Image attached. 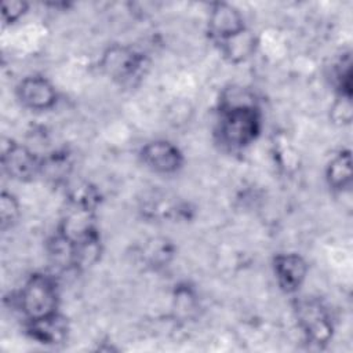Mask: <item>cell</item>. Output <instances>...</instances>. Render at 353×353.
<instances>
[{"label":"cell","instance_id":"1","mask_svg":"<svg viewBox=\"0 0 353 353\" xmlns=\"http://www.w3.org/2000/svg\"><path fill=\"white\" fill-rule=\"evenodd\" d=\"M262 127L258 103L219 105L215 135L218 142L229 150H241L250 146Z\"/></svg>","mask_w":353,"mask_h":353},{"label":"cell","instance_id":"2","mask_svg":"<svg viewBox=\"0 0 353 353\" xmlns=\"http://www.w3.org/2000/svg\"><path fill=\"white\" fill-rule=\"evenodd\" d=\"M18 307L26 320H36L57 313L59 291L57 280L47 273H33L18 292Z\"/></svg>","mask_w":353,"mask_h":353},{"label":"cell","instance_id":"3","mask_svg":"<svg viewBox=\"0 0 353 353\" xmlns=\"http://www.w3.org/2000/svg\"><path fill=\"white\" fill-rule=\"evenodd\" d=\"M298 325L307 342L325 345L334 334V324L328 309L316 298H299L294 302Z\"/></svg>","mask_w":353,"mask_h":353},{"label":"cell","instance_id":"4","mask_svg":"<svg viewBox=\"0 0 353 353\" xmlns=\"http://www.w3.org/2000/svg\"><path fill=\"white\" fill-rule=\"evenodd\" d=\"M145 63V57L127 44H110L98 61L99 70L119 84H127L138 77Z\"/></svg>","mask_w":353,"mask_h":353},{"label":"cell","instance_id":"5","mask_svg":"<svg viewBox=\"0 0 353 353\" xmlns=\"http://www.w3.org/2000/svg\"><path fill=\"white\" fill-rule=\"evenodd\" d=\"M1 167L11 179L29 182L40 176L41 157L26 145L8 139V143L1 145Z\"/></svg>","mask_w":353,"mask_h":353},{"label":"cell","instance_id":"6","mask_svg":"<svg viewBox=\"0 0 353 353\" xmlns=\"http://www.w3.org/2000/svg\"><path fill=\"white\" fill-rule=\"evenodd\" d=\"M141 163L152 172L171 175L183 165L182 150L167 139H153L146 142L139 150Z\"/></svg>","mask_w":353,"mask_h":353},{"label":"cell","instance_id":"7","mask_svg":"<svg viewBox=\"0 0 353 353\" xmlns=\"http://www.w3.org/2000/svg\"><path fill=\"white\" fill-rule=\"evenodd\" d=\"M15 94L23 108L34 112L48 110L58 101L55 85L47 77L39 74L23 77L18 83Z\"/></svg>","mask_w":353,"mask_h":353},{"label":"cell","instance_id":"8","mask_svg":"<svg viewBox=\"0 0 353 353\" xmlns=\"http://www.w3.org/2000/svg\"><path fill=\"white\" fill-rule=\"evenodd\" d=\"M245 28L244 17L236 6L226 1H215L210 6L207 32L214 43L225 40Z\"/></svg>","mask_w":353,"mask_h":353},{"label":"cell","instance_id":"9","mask_svg":"<svg viewBox=\"0 0 353 353\" xmlns=\"http://www.w3.org/2000/svg\"><path fill=\"white\" fill-rule=\"evenodd\" d=\"M272 266L277 285L285 294L298 292L305 283L309 270L305 258L295 252L277 254L273 258Z\"/></svg>","mask_w":353,"mask_h":353},{"label":"cell","instance_id":"10","mask_svg":"<svg viewBox=\"0 0 353 353\" xmlns=\"http://www.w3.org/2000/svg\"><path fill=\"white\" fill-rule=\"evenodd\" d=\"M69 330L68 319L59 312L36 320H28L26 323L28 335L47 346L62 345L69 336Z\"/></svg>","mask_w":353,"mask_h":353},{"label":"cell","instance_id":"11","mask_svg":"<svg viewBox=\"0 0 353 353\" xmlns=\"http://www.w3.org/2000/svg\"><path fill=\"white\" fill-rule=\"evenodd\" d=\"M57 232L73 243L98 234L95 210L68 205V211L62 216Z\"/></svg>","mask_w":353,"mask_h":353},{"label":"cell","instance_id":"12","mask_svg":"<svg viewBox=\"0 0 353 353\" xmlns=\"http://www.w3.org/2000/svg\"><path fill=\"white\" fill-rule=\"evenodd\" d=\"M219 48L221 55L230 63H241L250 59L258 48V39L250 30L244 29L225 40L215 43Z\"/></svg>","mask_w":353,"mask_h":353},{"label":"cell","instance_id":"13","mask_svg":"<svg viewBox=\"0 0 353 353\" xmlns=\"http://www.w3.org/2000/svg\"><path fill=\"white\" fill-rule=\"evenodd\" d=\"M325 182L334 192H345L352 185V153L349 149L338 150L325 165Z\"/></svg>","mask_w":353,"mask_h":353},{"label":"cell","instance_id":"14","mask_svg":"<svg viewBox=\"0 0 353 353\" xmlns=\"http://www.w3.org/2000/svg\"><path fill=\"white\" fill-rule=\"evenodd\" d=\"M139 258L145 266L160 269L167 266L175 254V245L165 237H150L139 247Z\"/></svg>","mask_w":353,"mask_h":353},{"label":"cell","instance_id":"15","mask_svg":"<svg viewBox=\"0 0 353 353\" xmlns=\"http://www.w3.org/2000/svg\"><path fill=\"white\" fill-rule=\"evenodd\" d=\"M72 171V159L66 150H58L41 157L40 176L52 183H62Z\"/></svg>","mask_w":353,"mask_h":353},{"label":"cell","instance_id":"16","mask_svg":"<svg viewBox=\"0 0 353 353\" xmlns=\"http://www.w3.org/2000/svg\"><path fill=\"white\" fill-rule=\"evenodd\" d=\"M101 201V194L95 186L90 182H79L72 186L68 192V205L83 207L88 210H95Z\"/></svg>","mask_w":353,"mask_h":353},{"label":"cell","instance_id":"17","mask_svg":"<svg viewBox=\"0 0 353 353\" xmlns=\"http://www.w3.org/2000/svg\"><path fill=\"white\" fill-rule=\"evenodd\" d=\"M21 205L15 194L3 190L0 196V228L3 232L11 229L19 219Z\"/></svg>","mask_w":353,"mask_h":353},{"label":"cell","instance_id":"18","mask_svg":"<svg viewBox=\"0 0 353 353\" xmlns=\"http://www.w3.org/2000/svg\"><path fill=\"white\" fill-rule=\"evenodd\" d=\"M330 119L336 125H347L353 119V105L352 95L347 94H336L331 108H330Z\"/></svg>","mask_w":353,"mask_h":353},{"label":"cell","instance_id":"19","mask_svg":"<svg viewBox=\"0 0 353 353\" xmlns=\"http://www.w3.org/2000/svg\"><path fill=\"white\" fill-rule=\"evenodd\" d=\"M29 4L23 0H7L1 3V21L4 25H12L19 21L26 11Z\"/></svg>","mask_w":353,"mask_h":353}]
</instances>
